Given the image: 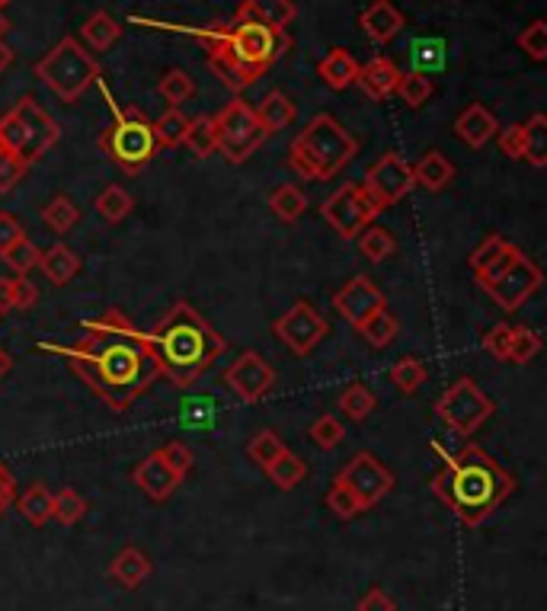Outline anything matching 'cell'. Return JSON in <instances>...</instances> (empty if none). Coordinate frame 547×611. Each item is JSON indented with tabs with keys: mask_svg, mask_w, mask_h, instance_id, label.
<instances>
[{
	"mask_svg": "<svg viewBox=\"0 0 547 611\" xmlns=\"http://www.w3.org/2000/svg\"><path fill=\"white\" fill-rule=\"evenodd\" d=\"M359 154V141L330 112H317L288 148V167L302 179H333Z\"/></svg>",
	"mask_w": 547,
	"mask_h": 611,
	"instance_id": "cell-5",
	"label": "cell"
},
{
	"mask_svg": "<svg viewBox=\"0 0 547 611\" xmlns=\"http://www.w3.org/2000/svg\"><path fill=\"white\" fill-rule=\"evenodd\" d=\"M295 17H298L295 0H243L238 10V20L263 23V26L275 30V33H288Z\"/></svg>",
	"mask_w": 547,
	"mask_h": 611,
	"instance_id": "cell-21",
	"label": "cell"
},
{
	"mask_svg": "<svg viewBox=\"0 0 547 611\" xmlns=\"http://www.w3.org/2000/svg\"><path fill=\"white\" fill-rule=\"evenodd\" d=\"M401 74H404V70L397 68L391 58L378 55V58H372L369 65H359V77H355V84H359V90H362L369 100L381 102V100H387V97L397 90Z\"/></svg>",
	"mask_w": 547,
	"mask_h": 611,
	"instance_id": "cell-20",
	"label": "cell"
},
{
	"mask_svg": "<svg viewBox=\"0 0 547 611\" xmlns=\"http://www.w3.org/2000/svg\"><path fill=\"white\" fill-rule=\"evenodd\" d=\"M0 33H3V20H0Z\"/></svg>",
	"mask_w": 547,
	"mask_h": 611,
	"instance_id": "cell-64",
	"label": "cell"
},
{
	"mask_svg": "<svg viewBox=\"0 0 547 611\" xmlns=\"http://www.w3.org/2000/svg\"><path fill=\"white\" fill-rule=\"evenodd\" d=\"M183 144L189 148L193 157L206 161L211 154H218V135H215V119L211 116H199V119H189V129L183 135Z\"/></svg>",
	"mask_w": 547,
	"mask_h": 611,
	"instance_id": "cell-30",
	"label": "cell"
},
{
	"mask_svg": "<svg viewBox=\"0 0 547 611\" xmlns=\"http://www.w3.org/2000/svg\"><path fill=\"white\" fill-rule=\"evenodd\" d=\"M404 106H411V109H419V106H426V102L433 100V94H436V84H433V77L429 74H419V70H407V74H401V80H397V90H394Z\"/></svg>",
	"mask_w": 547,
	"mask_h": 611,
	"instance_id": "cell-31",
	"label": "cell"
},
{
	"mask_svg": "<svg viewBox=\"0 0 547 611\" xmlns=\"http://www.w3.org/2000/svg\"><path fill=\"white\" fill-rule=\"evenodd\" d=\"M359 250H362V257H369L372 263H384L387 257H394V250H397V240L394 234L387 231V228H378V225H369L362 234H359Z\"/></svg>",
	"mask_w": 547,
	"mask_h": 611,
	"instance_id": "cell-36",
	"label": "cell"
},
{
	"mask_svg": "<svg viewBox=\"0 0 547 611\" xmlns=\"http://www.w3.org/2000/svg\"><path fill=\"white\" fill-rule=\"evenodd\" d=\"M35 77L58 97L62 102H77L90 84L100 80V65L97 58L77 42V39H62L39 65Z\"/></svg>",
	"mask_w": 547,
	"mask_h": 611,
	"instance_id": "cell-7",
	"label": "cell"
},
{
	"mask_svg": "<svg viewBox=\"0 0 547 611\" xmlns=\"http://www.w3.org/2000/svg\"><path fill=\"white\" fill-rule=\"evenodd\" d=\"M20 238H26V234H23V225H20L10 211H0V257H3Z\"/></svg>",
	"mask_w": 547,
	"mask_h": 611,
	"instance_id": "cell-56",
	"label": "cell"
},
{
	"mask_svg": "<svg viewBox=\"0 0 547 611\" xmlns=\"http://www.w3.org/2000/svg\"><path fill=\"white\" fill-rule=\"evenodd\" d=\"M7 62H10V52H7V48L0 45V70L7 68Z\"/></svg>",
	"mask_w": 547,
	"mask_h": 611,
	"instance_id": "cell-62",
	"label": "cell"
},
{
	"mask_svg": "<svg viewBox=\"0 0 547 611\" xmlns=\"http://www.w3.org/2000/svg\"><path fill=\"white\" fill-rule=\"evenodd\" d=\"M138 487L154 500V503H167L173 493H176V487L183 483L179 477L173 474L171 465L164 461V455L161 451H151L141 465L135 468V474H132Z\"/></svg>",
	"mask_w": 547,
	"mask_h": 611,
	"instance_id": "cell-18",
	"label": "cell"
},
{
	"mask_svg": "<svg viewBox=\"0 0 547 611\" xmlns=\"http://www.w3.org/2000/svg\"><path fill=\"white\" fill-rule=\"evenodd\" d=\"M445 45L439 39H416L411 48V58H413V70H419V74H426L429 68H442L445 65Z\"/></svg>",
	"mask_w": 547,
	"mask_h": 611,
	"instance_id": "cell-48",
	"label": "cell"
},
{
	"mask_svg": "<svg viewBox=\"0 0 547 611\" xmlns=\"http://www.w3.org/2000/svg\"><path fill=\"white\" fill-rule=\"evenodd\" d=\"M436 413L455 436H474L480 426L493 416V401L480 391L471 378L455 381L436 404Z\"/></svg>",
	"mask_w": 547,
	"mask_h": 611,
	"instance_id": "cell-11",
	"label": "cell"
},
{
	"mask_svg": "<svg viewBox=\"0 0 547 611\" xmlns=\"http://www.w3.org/2000/svg\"><path fill=\"white\" fill-rule=\"evenodd\" d=\"M39 302V292L26 275H17L13 279V310H30Z\"/></svg>",
	"mask_w": 547,
	"mask_h": 611,
	"instance_id": "cell-55",
	"label": "cell"
},
{
	"mask_svg": "<svg viewBox=\"0 0 547 611\" xmlns=\"http://www.w3.org/2000/svg\"><path fill=\"white\" fill-rule=\"evenodd\" d=\"M500 148H503V154H506V157L522 161V126H510V129H503V132H500Z\"/></svg>",
	"mask_w": 547,
	"mask_h": 611,
	"instance_id": "cell-58",
	"label": "cell"
},
{
	"mask_svg": "<svg viewBox=\"0 0 547 611\" xmlns=\"http://www.w3.org/2000/svg\"><path fill=\"white\" fill-rule=\"evenodd\" d=\"M391 381H394L404 394H416V391L426 384V365H423L419 359L407 356V359H401V362L391 369Z\"/></svg>",
	"mask_w": 547,
	"mask_h": 611,
	"instance_id": "cell-47",
	"label": "cell"
},
{
	"mask_svg": "<svg viewBox=\"0 0 547 611\" xmlns=\"http://www.w3.org/2000/svg\"><path fill=\"white\" fill-rule=\"evenodd\" d=\"M327 510L333 512L337 519L342 522H349V519H355V515H362V503H359V497L349 490V487H342L333 480V487H330V493H327Z\"/></svg>",
	"mask_w": 547,
	"mask_h": 611,
	"instance_id": "cell-50",
	"label": "cell"
},
{
	"mask_svg": "<svg viewBox=\"0 0 547 611\" xmlns=\"http://www.w3.org/2000/svg\"><path fill=\"white\" fill-rule=\"evenodd\" d=\"M317 74L324 77V84H327L330 90H346V87H352L355 77H359V62H355L346 48H330L327 58L317 65Z\"/></svg>",
	"mask_w": 547,
	"mask_h": 611,
	"instance_id": "cell-24",
	"label": "cell"
},
{
	"mask_svg": "<svg viewBox=\"0 0 547 611\" xmlns=\"http://www.w3.org/2000/svg\"><path fill=\"white\" fill-rule=\"evenodd\" d=\"M355 611H397L394 599L384 592V589H369L362 599H359V609Z\"/></svg>",
	"mask_w": 547,
	"mask_h": 611,
	"instance_id": "cell-57",
	"label": "cell"
},
{
	"mask_svg": "<svg viewBox=\"0 0 547 611\" xmlns=\"http://www.w3.org/2000/svg\"><path fill=\"white\" fill-rule=\"evenodd\" d=\"M365 193L378 203V208H391L397 205L404 196H411L413 183V167L401 157V154H384L372 171L365 173Z\"/></svg>",
	"mask_w": 547,
	"mask_h": 611,
	"instance_id": "cell-16",
	"label": "cell"
},
{
	"mask_svg": "<svg viewBox=\"0 0 547 611\" xmlns=\"http://www.w3.org/2000/svg\"><path fill=\"white\" fill-rule=\"evenodd\" d=\"M23 173H26V164L0 144V193H10L23 179Z\"/></svg>",
	"mask_w": 547,
	"mask_h": 611,
	"instance_id": "cell-54",
	"label": "cell"
},
{
	"mask_svg": "<svg viewBox=\"0 0 547 611\" xmlns=\"http://www.w3.org/2000/svg\"><path fill=\"white\" fill-rule=\"evenodd\" d=\"M215 135H218V154H225L231 164H243L266 141V129L260 126L250 102L234 100L215 116Z\"/></svg>",
	"mask_w": 547,
	"mask_h": 611,
	"instance_id": "cell-10",
	"label": "cell"
},
{
	"mask_svg": "<svg viewBox=\"0 0 547 611\" xmlns=\"http://www.w3.org/2000/svg\"><path fill=\"white\" fill-rule=\"evenodd\" d=\"M310 441L320 448V451H333L337 445L342 441V436H346V429H342V423L337 419V416H317L314 423H310Z\"/></svg>",
	"mask_w": 547,
	"mask_h": 611,
	"instance_id": "cell-46",
	"label": "cell"
},
{
	"mask_svg": "<svg viewBox=\"0 0 547 611\" xmlns=\"http://www.w3.org/2000/svg\"><path fill=\"white\" fill-rule=\"evenodd\" d=\"M496 129H500L496 116H493L486 106H480V102H471V106L455 119V135L461 138L468 148H474V151H480L483 144H490V141L496 138Z\"/></svg>",
	"mask_w": 547,
	"mask_h": 611,
	"instance_id": "cell-23",
	"label": "cell"
},
{
	"mask_svg": "<svg viewBox=\"0 0 547 611\" xmlns=\"http://www.w3.org/2000/svg\"><path fill=\"white\" fill-rule=\"evenodd\" d=\"M337 483L349 487L359 497L362 510H372V506H378L394 490V474L378 461L375 455L362 451V455H355L340 474H337Z\"/></svg>",
	"mask_w": 547,
	"mask_h": 611,
	"instance_id": "cell-14",
	"label": "cell"
},
{
	"mask_svg": "<svg viewBox=\"0 0 547 611\" xmlns=\"http://www.w3.org/2000/svg\"><path fill=\"white\" fill-rule=\"evenodd\" d=\"M87 515V500L74 490V487H65L58 497H52V519L58 522V525H77L80 519Z\"/></svg>",
	"mask_w": 547,
	"mask_h": 611,
	"instance_id": "cell-40",
	"label": "cell"
},
{
	"mask_svg": "<svg viewBox=\"0 0 547 611\" xmlns=\"http://www.w3.org/2000/svg\"><path fill=\"white\" fill-rule=\"evenodd\" d=\"M320 215H324V221H327L342 240H355L372 221H375L378 215H381V208H378L375 199L365 193L362 183H342L340 189H337L327 203L320 205Z\"/></svg>",
	"mask_w": 547,
	"mask_h": 611,
	"instance_id": "cell-12",
	"label": "cell"
},
{
	"mask_svg": "<svg viewBox=\"0 0 547 611\" xmlns=\"http://www.w3.org/2000/svg\"><path fill=\"white\" fill-rule=\"evenodd\" d=\"M253 112H256L260 126L266 129V135L282 132V129H288V126L295 122V102L288 100L282 90L266 94V100L260 102V106H253Z\"/></svg>",
	"mask_w": 547,
	"mask_h": 611,
	"instance_id": "cell-27",
	"label": "cell"
},
{
	"mask_svg": "<svg viewBox=\"0 0 547 611\" xmlns=\"http://www.w3.org/2000/svg\"><path fill=\"white\" fill-rule=\"evenodd\" d=\"M359 26H362V33L369 35L375 45H387L391 39L401 35V30L407 26V20H404V13L391 0H375L369 10H362Z\"/></svg>",
	"mask_w": 547,
	"mask_h": 611,
	"instance_id": "cell-19",
	"label": "cell"
},
{
	"mask_svg": "<svg viewBox=\"0 0 547 611\" xmlns=\"http://www.w3.org/2000/svg\"><path fill=\"white\" fill-rule=\"evenodd\" d=\"M513 474L474 441L455 455H445V468L433 477V493L468 528H480L513 497Z\"/></svg>",
	"mask_w": 547,
	"mask_h": 611,
	"instance_id": "cell-2",
	"label": "cell"
},
{
	"mask_svg": "<svg viewBox=\"0 0 547 611\" xmlns=\"http://www.w3.org/2000/svg\"><path fill=\"white\" fill-rule=\"evenodd\" d=\"M13 500H17V483H13V477L0 468V512L10 510V503H13Z\"/></svg>",
	"mask_w": 547,
	"mask_h": 611,
	"instance_id": "cell-59",
	"label": "cell"
},
{
	"mask_svg": "<svg viewBox=\"0 0 547 611\" xmlns=\"http://www.w3.org/2000/svg\"><path fill=\"white\" fill-rule=\"evenodd\" d=\"M161 455H164V461L171 465V471L179 477V480L189 474L193 465H196V455H193V448H189L186 441H171V445H164Z\"/></svg>",
	"mask_w": 547,
	"mask_h": 611,
	"instance_id": "cell-52",
	"label": "cell"
},
{
	"mask_svg": "<svg viewBox=\"0 0 547 611\" xmlns=\"http://www.w3.org/2000/svg\"><path fill=\"white\" fill-rule=\"evenodd\" d=\"M80 35H84V42H87L94 52H106V48H112V42H119L122 26H119V20H116L112 13L97 10V13L80 26Z\"/></svg>",
	"mask_w": 547,
	"mask_h": 611,
	"instance_id": "cell-29",
	"label": "cell"
},
{
	"mask_svg": "<svg viewBox=\"0 0 547 611\" xmlns=\"http://www.w3.org/2000/svg\"><path fill=\"white\" fill-rule=\"evenodd\" d=\"M522 161H528L532 167H547V116L535 112L525 126H522Z\"/></svg>",
	"mask_w": 547,
	"mask_h": 611,
	"instance_id": "cell-28",
	"label": "cell"
},
{
	"mask_svg": "<svg viewBox=\"0 0 547 611\" xmlns=\"http://www.w3.org/2000/svg\"><path fill=\"white\" fill-rule=\"evenodd\" d=\"M7 3H10V0H0V10H3V7H7Z\"/></svg>",
	"mask_w": 547,
	"mask_h": 611,
	"instance_id": "cell-63",
	"label": "cell"
},
{
	"mask_svg": "<svg viewBox=\"0 0 547 611\" xmlns=\"http://www.w3.org/2000/svg\"><path fill=\"white\" fill-rule=\"evenodd\" d=\"M273 334L282 346H288L295 356L305 359L330 334V327H327V317L310 305V302H295V305L275 320Z\"/></svg>",
	"mask_w": 547,
	"mask_h": 611,
	"instance_id": "cell-13",
	"label": "cell"
},
{
	"mask_svg": "<svg viewBox=\"0 0 547 611\" xmlns=\"http://www.w3.org/2000/svg\"><path fill=\"white\" fill-rule=\"evenodd\" d=\"M154 126V138H157V148H176L183 144V135L189 129V119L179 112V109H167L161 119L151 122Z\"/></svg>",
	"mask_w": 547,
	"mask_h": 611,
	"instance_id": "cell-42",
	"label": "cell"
},
{
	"mask_svg": "<svg viewBox=\"0 0 547 611\" xmlns=\"http://www.w3.org/2000/svg\"><path fill=\"white\" fill-rule=\"evenodd\" d=\"M109 112H112V126L100 138L103 154L125 173H141L157 154L151 119L138 109H122L112 100H109Z\"/></svg>",
	"mask_w": 547,
	"mask_h": 611,
	"instance_id": "cell-6",
	"label": "cell"
},
{
	"mask_svg": "<svg viewBox=\"0 0 547 611\" xmlns=\"http://www.w3.org/2000/svg\"><path fill=\"white\" fill-rule=\"evenodd\" d=\"M157 94L164 97V102H171V109H179L183 102H189L196 97V84H193V77L186 70L173 68L161 77Z\"/></svg>",
	"mask_w": 547,
	"mask_h": 611,
	"instance_id": "cell-38",
	"label": "cell"
},
{
	"mask_svg": "<svg viewBox=\"0 0 547 611\" xmlns=\"http://www.w3.org/2000/svg\"><path fill=\"white\" fill-rule=\"evenodd\" d=\"M39 270L45 272V279L52 282V285H68L70 279L80 272V260H77V253L65 247V243H55V247H48L42 257H39Z\"/></svg>",
	"mask_w": 547,
	"mask_h": 611,
	"instance_id": "cell-25",
	"label": "cell"
},
{
	"mask_svg": "<svg viewBox=\"0 0 547 611\" xmlns=\"http://www.w3.org/2000/svg\"><path fill=\"white\" fill-rule=\"evenodd\" d=\"M541 352V337L528 327H513V337H510V359L513 365H525L532 362L535 356Z\"/></svg>",
	"mask_w": 547,
	"mask_h": 611,
	"instance_id": "cell-44",
	"label": "cell"
},
{
	"mask_svg": "<svg viewBox=\"0 0 547 611\" xmlns=\"http://www.w3.org/2000/svg\"><path fill=\"white\" fill-rule=\"evenodd\" d=\"M193 35L206 48L208 68L215 70V77H221V84L234 94H243L247 87H253L282 58V52L292 48L288 33H275L253 20H238L234 26L193 30Z\"/></svg>",
	"mask_w": 547,
	"mask_h": 611,
	"instance_id": "cell-3",
	"label": "cell"
},
{
	"mask_svg": "<svg viewBox=\"0 0 547 611\" xmlns=\"http://www.w3.org/2000/svg\"><path fill=\"white\" fill-rule=\"evenodd\" d=\"M359 334H362V340L369 342L372 349H384V346H391V342L397 340L401 324H397V317L387 314V307H381L378 314H372V317L359 327Z\"/></svg>",
	"mask_w": 547,
	"mask_h": 611,
	"instance_id": "cell-33",
	"label": "cell"
},
{
	"mask_svg": "<svg viewBox=\"0 0 547 611\" xmlns=\"http://www.w3.org/2000/svg\"><path fill=\"white\" fill-rule=\"evenodd\" d=\"M10 369H13V359H10V352L0 346V378H7L10 374Z\"/></svg>",
	"mask_w": 547,
	"mask_h": 611,
	"instance_id": "cell-61",
	"label": "cell"
},
{
	"mask_svg": "<svg viewBox=\"0 0 547 611\" xmlns=\"http://www.w3.org/2000/svg\"><path fill=\"white\" fill-rule=\"evenodd\" d=\"M455 179V164L445 157L442 151H429L416 167H413V183H419L429 193H442L445 186Z\"/></svg>",
	"mask_w": 547,
	"mask_h": 611,
	"instance_id": "cell-26",
	"label": "cell"
},
{
	"mask_svg": "<svg viewBox=\"0 0 547 611\" xmlns=\"http://www.w3.org/2000/svg\"><path fill=\"white\" fill-rule=\"evenodd\" d=\"M518 48L532 58V62H545L547 58V23L545 20H532L522 33H518Z\"/></svg>",
	"mask_w": 547,
	"mask_h": 611,
	"instance_id": "cell-49",
	"label": "cell"
},
{
	"mask_svg": "<svg viewBox=\"0 0 547 611\" xmlns=\"http://www.w3.org/2000/svg\"><path fill=\"white\" fill-rule=\"evenodd\" d=\"M478 282L480 288L496 302V307H503V310L513 314V310H518V307L525 305L541 288L545 272L538 270L518 247L510 243L500 253L496 263H490L486 270L478 272Z\"/></svg>",
	"mask_w": 547,
	"mask_h": 611,
	"instance_id": "cell-9",
	"label": "cell"
},
{
	"mask_svg": "<svg viewBox=\"0 0 547 611\" xmlns=\"http://www.w3.org/2000/svg\"><path fill=\"white\" fill-rule=\"evenodd\" d=\"M58 138H62V129L33 97H23L0 119V144L13 151L26 167L35 164L42 154H48Z\"/></svg>",
	"mask_w": 547,
	"mask_h": 611,
	"instance_id": "cell-8",
	"label": "cell"
},
{
	"mask_svg": "<svg viewBox=\"0 0 547 611\" xmlns=\"http://www.w3.org/2000/svg\"><path fill=\"white\" fill-rule=\"evenodd\" d=\"M270 208L275 211V218H282V221H298L308 211V196L298 186L282 183V186H275L273 196H270Z\"/></svg>",
	"mask_w": 547,
	"mask_h": 611,
	"instance_id": "cell-32",
	"label": "cell"
},
{
	"mask_svg": "<svg viewBox=\"0 0 547 611\" xmlns=\"http://www.w3.org/2000/svg\"><path fill=\"white\" fill-rule=\"evenodd\" d=\"M157 356V369L173 388L196 384L208 365L225 352V340L218 330H211L206 317L193 305L179 302L173 310L147 334Z\"/></svg>",
	"mask_w": 547,
	"mask_h": 611,
	"instance_id": "cell-4",
	"label": "cell"
},
{
	"mask_svg": "<svg viewBox=\"0 0 547 611\" xmlns=\"http://www.w3.org/2000/svg\"><path fill=\"white\" fill-rule=\"evenodd\" d=\"M13 310V279H0V314Z\"/></svg>",
	"mask_w": 547,
	"mask_h": 611,
	"instance_id": "cell-60",
	"label": "cell"
},
{
	"mask_svg": "<svg viewBox=\"0 0 547 611\" xmlns=\"http://www.w3.org/2000/svg\"><path fill=\"white\" fill-rule=\"evenodd\" d=\"M132 208H135V203H132V196L122 186H106L103 193H100V199H97V211L109 225L125 221L132 215Z\"/></svg>",
	"mask_w": 547,
	"mask_h": 611,
	"instance_id": "cell-39",
	"label": "cell"
},
{
	"mask_svg": "<svg viewBox=\"0 0 547 611\" xmlns=\"http://www.w3.org/2000/svg\"><path fill=\"white\" fill-rule=\"evenodd\" d=\"M68 356L74 372L112 410H125L161 378L147 334H138L119 310H109L90 324Z\"/></svg>",
	"mask_w": 547,
	"mask_h": 611,
	"instance_id": "cell-1",
	"label": "cell"
},
{
	"mask_svg": "<svg viewBox=\"0 0 547 611\" xmlns=\"http://www.w3.org/2000/svg\"><path fill=\"white\" fill-rule=\"evenodd\" d=\"M266 477L273 480L278 490H295V487H298V483L308 477V465H305L298 455H292V451H282L273 465L266 468Z\"/></svg>",
	"mask_w": 547,
	"mask_h": 611,
	"instance_id": "cell-34",
	"label": "cell"
},
{
	"mask_svg": "<svg viewBox=\"0 0 547 611\" xmlns=\"http://www.w3.org/2000/svg\"><path fill=\"white\" fill-rule=\"evenodd\" d=\"M510 337H513V324H496V327H490V330L483 334V349H486L493 359L506 362V359H510Z\"/></svg>",
	"mask_w": 547,
	"mask_h": 611,
	"instance_id": "cell-53",
	"label": "cell"
},
{
	"mask_svg": "<svg viewBox=\"0 0 547 611\" xmlns=\"http://www.w3.org/2000/svg\"><path fill=\"white\" fill-rule=\"evenodd\" d=\"M333 307L340 310L342 320H349L359 330L372 314H378L384 307V292L378 288L369 275H352L333 295Z\"/></svg>",
	"mask_w": 547,
	"mask_h": 611,
	"instance_id": "cell-17",
	"label": "cell"
},
{
	"mask_svg": "<svg viewBox=\"0 0 547 611\" xmlns=\"http://www.w3.org/2000/svg\"><path fill=\"white\" fill-rule=\"evenodd\" d=\"M225 384L238 394L243 404H260L273 391L275 369L256 349H247L225 369Z\"/></svg>",
	"mask_w": 547,
	"mask_h": 611,
	"instance_id": "cell-15",
	"label": "cell"
},
{
	"mask_svg": "<svg viewBox=\"0 0 547 611\" xmlns=\"http://www.w3.org/2000/svg\"><path fill=\"white\" fill-rule=\"evenodd\" d=\"M39 257H42V250L35 247L30 238H20L0 260L10 266V270L17 272V275H26V272H33L39 266Z\"/></svg>",
	"mask_w": 547,
	"mask_h": 611,
	"instance_id": "cell-45",
	"label": "cell"
},
{
	"mask_svg": "<svg viewBox=\"0 0 547 611\" xmlns=\"http://www.w3.org/2000/svg\"><path fill=\"white\" fill-rule=\"evenodd\" d=\"M17 506L23 512V519L35 525V528H42V525H48L52 522V493H48V487H42V483H33L20 500H17Z\"/></svg>",
	"mask_w": 547,
	"mask_h": 611,
	"instance_id": "cell-35",
	"label": "cell"
},
{
	"mask_svg": "<svg viewBox=\"0 0 547 611\" xmlns=\"http://www.w3.org/2000/svg\"><path fill=\"white\" fill-rule=\"evenodd\" d=\"M42 221H45L55 234H68L70 228L80 221V208L74 205L70 196H55L52 203L42 208Z\"/></svg>",
	"mask_w": 547,
	"mask_h": 611,
	"instance_id": "cell-37",
	"label": "cell"
},
{
	"mask_svg": "<svg viewBox=\"0 0 547 611\" xmlns=\"http://www.w3.org/2000/svg\"><path fill=\"white\" fill-rule=\"evenodd\" d=\"M510 247V240H503L500 234H490V238H483L478 243V250L471 253V270H474V275L478 272H483L490 263H496L500 260V253Z\"/></svg>",
	"mask_w": 547,
	"mask_h": 611,
	"instance_id": "cell-51",
	"label": "cell"
},
{
	"mask_svg": "<svg viewBox=\"0 0 547 611\" xmlns=\"http://www.w3.org/2000/svg\"><path fill=\"white\" fill-rule=\"evenodd\" d=\"M282 451H288V448H285V441L278 439L273 429H263V433H256V436L250 439V445H247V455H250V461H256L263 471L273 465Z\"/></svg>",
	"mask_w": 547,
	"mask_h": 611,
	"instance_id": "cell-43",
	"label": "cell"
},
{
	"mask_svg": "<svg viewBox=\"0 0 547 611\" xmlns=\"http://www.w3.org/2000/svg\"><path fill=\"white\" fill-rule=\"evenodd\" d=\"M378 407V397L365 388V384H352V388H346L340 397V410L349 416V419H355V423H362V419H369Z\"/></svg>",
	"mask_w": 547,
	"mask_h": 611,
	"instance_id": "cell-41",
	"label": "cell"
},
{
	"mask_svg": "<svg viewBox=\"0 0 547 611\" xmlns=\"http://www.w3.org/2000/svg\"><path fill=\"white\" fill-rule=\"evenodd\" d=\"M154 574V564H151V557L135 547V544H129V547H122L116 557H112V564H109V570H106V577L116 579L122 589H138V586H144L147 577Z\"/></svg>",
	"mask_w": 547,
	"mask_h": 611,
	"instance_id": "cell-22",
	"label": "cell"
}]
</instances>
